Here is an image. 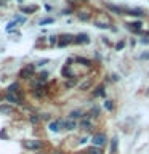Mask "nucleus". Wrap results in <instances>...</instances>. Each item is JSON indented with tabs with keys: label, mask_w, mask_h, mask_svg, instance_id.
Masks as SVG:
<instances>
[{
	"label": "nucleus",
	"mask_w": 149,
	"mask_h": 154,
	"mask_svg": "<svg viewBox=\"0 0 149 154\" xmlns=\"http://www.w3.org/2000/svg\"><path fill=\"white\" fill-rule=\"evenodd\" d=\"M106 141H108V140H106L104 133H96L91 137V143H93V146H96V148H103L106 144Z\"/></svg>",
	"instance_id": "obj_1"
},
{
	"label": "nucleus",
	"mask_w": 149,
	"mask_h": 154,
	"mask_svg": "<svg viewBox=\"0 0 149 154\" xmlns=\"http://www.w3.org/2000/svg\"><path fill=\"white\" fill-rule=\"evenodd\" d=\"M7 101L8 103H14V104H23V98L18 95V91H7Z\"/></svg>",
	"instance_id": "obj_2"
},
{
	"label": "nucleus",
	"mask_w": 149,
	"mask_h": 154,
	"mask_svg": "<svg viewBox=\"0 0 149 154\" xmlns=\"http://www.w3.org/2000/svg\"><path fill=\"white\" fill-rule=\"evenodd\" d=\"M34 71H35V66H34V64H27V66H24L21 69L19 77H21V79H29V77H32Z\"/></svg>",
	"instance_id": "obj_3"
},
{
	"label": "nucleus",
	"mask_w": 149,
	"mask_h": 154,
	"mask_svg": "<svg viewBox=\"0 0 149 154\" xmlns=\"http://www.w3.org/2000/svg\"><path fill=\"white\" fill-rule=\"evenodd\" d=\"M24 148L26 149H40L42 141H38V140H26L24 141Z\"/></svg>",
	"instance_id": "obj_4"
},
{
	"label": "nucleus",
	"mask_w": 149,
	"mask_h": 154,
	"mask_svg": "<svg viewBox=\"0 0 149 154\" xmlns=\"http://www.w3.org/2000/svg\"><path fill=\"white\" fill-rule=\"evenodd\" d=\"M95 24H96V27H99V29H108L111 26V21L106 16H101L99 19H96V21H95Z\"/></svg>",
	"instance_id": "obj_5"
},
{
	"label": "nucleus",
	"mask_w": 149,
	"mask_h": 154,
	"mask_svg": "<svg viewBox=\"0 0 149 154\" xmlns=\"http://www.w3.org/2000/svg\"><path fill=\"white\" fill-rule=\"evenodd\" d=\"M72 42H75V38L72 35H62L61 40H58V45H59V47H66V45H69V43H72Z\"/></svg>",
	"instance_id": "obj_6"
},
{
	"label": "nucleus",
	"mask_w": 149,
	"mask_h": 154,
	"mask_svg": "<svg viewBox=\"0 0 149 154\" xmlns=\"http://www.w3.org/2000/svg\"><path fill=\"white\" fill-rule=\"evenodd\" d=\"M61 128H64V120H55L50 124V130L51 132H59Z\"/></svg>",
	"instance_id": "obj_7"
},
{
	"label": "nucleus",
	"mask_w": 149,
	"mask_h": 154,
	"mask_svg": "<svg viewBox=\"0 0 149 154\" xmlns=\"http://www.w3.org/2000/svg\"><path fill=\"white\" fill-rule=\"evenodd\" d=\"M128 26V29H132V31H135V32H141V21H135V23H130V24H127Z\"/></svg>",
	"instance_id": "obj_8"
},
{
	"label": "nucleus",
	"mask_w": 149,
	"mask_h": 154,
	"mask_svg": "<svg viewBox=\"0 0 149 154\" xmlns=\"http://www.w3.org/2000/svg\"><path fill=\"white\" fill-rule=\"evenodd\" d=\"M90 42V38L87 34H79V35L75 37V43H88Z\"/></svg>",
	"instance_id": "obj_9"
},
{
	"label": "nucleus",
	"mask_w": 149,
	"mask_h": 154,
	"mask_svg": "<svg viewBox=\"0 0 149 154\" xmlns=\"http://www.w3.org/2000/svg\"><path fill=\"white\" fill-rule=\"evenodd\" d=\"M106 8L111 10V11H114V13H117V14H125V13H123V8L115 7V5H111V3H108V5H106Z\"/></svg>",
	"instance_id": "obj_10"
},
{
	"label": "nucleus",
	"mask_w": 149,
	"mask_h": 154,
	"mask_svg": "<svg viewBox=\"0 0 149 154\" xmlns=\"http://www.w3.org/2000/svg\"><path fill=\"white\" fill-rule=\"evenodd\" d=\"M64 128H66V130H74V128H75L74 119H67V120H64Z\"/></svg>",
	"instance_id": "obj_11"
},
{
	"label": "nucleus",
	"mask_w": 149,
	"mask_h": 154,
	"mask_svg": "<svg viewBox=\"0 0 149 154\" xmlns=\"http://www.w3.org/2000/svg\"><path fill=\"white\" fill-rule=\"evenodd\" d=\"M34 93H35V96H43L45 95V85H38L35 90H34Z\"/></svg>",
	"instance_id": "obj_12"
},
{
	"label": "nucleus",
	"mask_w": 149,
	"mask_h": 154,
	"mask_svg": "<svg viewBox=\"0 0 149 154\" xmlns=\"http://www.w3.org/2000/svg\"><path fill=\"white\" fill-rule=\"evenodd\" d=\"M80 128H84V130H88V128H91V122H90V120H87V119L80 120Z\"/></svg>",
	"instance_id": "obj_13"
},
{
	"label": "nucleus",
	"mask_w": 149,
	"mask_h": 154,
	"mask_svg": "<svg viewBox=\"0 0 149 154\" xmlns=\"http://www.w3.org/2000/svg\"><path fill=\"white\" fill-rule=\"evenodd\" d=\"M75 61L77 63H80V64H84V66H91V61L90 60H87V58H75Z\"/></svg>",
	"instance_id": "obj_14"
},
{
	"label": "nucleus",
	"mask_w": 149,
	"mask_h": 154,
	"mask_svg": "<svg viewBox=\"0 0 149 154\" xmlns=\"http://www.w3.org/2000/svg\"><path fill=\"white\" fill-rule=\"evenodd\" d=\"M95 96H106V91H104V87L103 85H99L98 88H96V91L93 93Z\"/></svg>",
	"instance_id": "obj_15"
},
{
	"label": "nucleus",
	"mask_w": 149,
	"mask_h": 154,
	"mask_svg": "<svg viewBox=\"0 0 149 154\" xmlns=\"http://www.w3.org/2000/svg\"><path fill=\"white\" fill-rule=\"evenodd\" d=\"M117 151V138H112V141H111V154H115Z\"/></svg>",
	"instance_id": "obj_16"
},
{
	"label": "nucleus",
	"mask_w": 149,
	"mask_h": 154,
	"mask_svg": "<svg viewBox=\"0 0 149 154\" xmlns=\"http://www.w3.org/2000/svg\"><path fill=\"white\" fill-rule=\"evenodd\" d=\"M88 154H103V149L101 148H96V146H91L88 149Z\"/></svg>",
	"instance_id": "obj_17"
},
{
	"label": "nucleus",
	"mask_w": 149,
	"mask_h": 154,
	"mask_svg": "<svg viewBox=\"0 0 149 154\" xmlns=\"http://www.w3.org/2000/svg\"><path fill=\"white\" fill-rule=\"evenodd\" d=\"M79 19H82V21H87V19H90V14L87 13V11H79Z\"/></svg>",
	"instance_id": "obj_18"
},
{
	"label": "nucleus",
	"mask_w": 149,
	"mask_h": 154,
	"mask_svg": "<svg viewBox=\"0 0 149 154\" xmlns=\"http://www.w3.org/2000/svg\"><path fill=\"white\" fill-rule=\"evenodd\" d=\"M11 106H0V112H2V114H10V112H11Z\"/></svg>",
	"instance_id": "obj_19"
},
{
	"label": "nucleus",
	"mask_w": 149,
	"mask_h": 154,
	"mask_svg": "<svg viewBox=\"0 0 149 154\" xmlns=\"http://www.w3.org/2000/svg\"><path fill=\"white\" fill-rule=\"evenodd\" d=\"M104 108L108 109V111H112V109H114V106H112V101H111V100H106V101H104Z\"/></svg>",
	"instance_id": "obj_20"
},
{
	"label": "nucleus",
	"mask_w": 149,
	"mask_h": 154,
	"mask_svg": "<svg viewBox=\"0 0 149 154\" xmlns=\"http://www.w3.org/2000/svg\"><path fill=\"white\" fill-rule=\"evenodd\" d=\"M79 117H82L80 111H72V112H71V119H79Z\"/></svg>",
	"instance_id": "obj_21"
},
{
	"label": "nucleus",
	"mask_w": 149,
	"mask_h": 154,
	"mask_svg": "<svg viewBox=\"0 0 149 154\" xmlns=\"http://www.w3.org/2000/svg\"><path fill=\"white\" fill-rule=\"evenodd\" d=\"M51 23H55V19H53V18H45V19H42V21H40L42 26H45V24H51Z\"/></svg>",
	"instance_id": "obj_22"
},
{
	"label": "nucleus",
	"mask_w": 149,
	"mask_h": 154,
	"mask_svg": "<svg viewBox=\"0 0 149 154\" xmlns=\"http://www.w3.org/2000/svg\"><path fill=\"white\" fill-rule=\"evenodd\" d=\"M91 85V80H85L84 84H80V90H87Z\"/></svg>",
	"instance_id": "obj_23"
},
{
	"label": "nucleus",
	"mask_w": 149,
	"mask_h": 154,
	"mask_svg": "<svg viewBox=\"0 0 149 154\" xmlns=\"http://www.w3.org/2000/svg\"><path fill=\"white\" fill-rule=\"evenodd\" d=\"M18 87H19L18 84H11V85L8 87V90H7V91H18Z\"/></svg>",
	"instance_id": "obj_24"
},
{
	"label": "nucleus",
	"mask_w": 149,
	"mask_h": 154,
	"mask_svg": "<svg viewBox=\"0 0 149 154\" xmlns=\"http://www.w3.org/2000/svg\"><path fill=\"white\" fill-rule=\"evenodd\" d=\"M37 7H26V8H23V11L24 13H31V11H35Z\"/></svg>",
	"instance_id": "obj_25"
},
{
	"label": "nucleus",
	"mask_w": 149,
	"mask_h": 154,
	"mask_svg": "<svg viewBox=\"0 0 149 154\" xmlns=\"http://www.w3.org/2000/svg\"><path fill=\"white\" fill-rule=\"evenodd\" d=\"M14 26H16V21H11V23H8V26H7V31L10 32V31H11V29H13Z\"/></svg>",
	"instance_id": "obj_26"
},
{
	"label": "nucleus",
	"mask_w": 149,
	"mask_h": 154,
	"mask_svg": "<svg viewBox=\"0 0 149 154\" xmlns=\"http://www.w3.org/2000/svg\"><path fill=\"white\" fill-rule=\"evenodd\" d=\"M123 47H125V42H123V40H122V42H119L117 45H115V48H117V50H122Z\"/></svg>",
	"instance_id": "obj_27"
},
{
	"label": "nucleus",
	"mask_w": 149,
	"mask_h": 154,
	"mask_svg": "<svg viewBox=\"0 0 149 154\" xmlns=\"http://www.w3.org/2000/svg\"><path fill=\"white\" fill-rule=\"evenodd\" d=\"M139 60H149V51H146V53H143V55L139 56Z\"/></svg>",
	"instance_id": "obj_28"
},
{
	"label": "nucleus",
	"mask_w": 149,
	"mask_h": 154,
	"mask_svg": "<svg viewBox=\"0 0 149 154\" xmlns=\"http://www.w3.org/2000/svg\"><path fill=\"white\" fill-rule=\"evenodd\" d=\"M14 21H19V23H24V21H26V18H23V16H16V18H14Z\"/></svg>",
	"instance_id": "obj_29"
},
{
	"label": "nucleus",
	"mask_w": 149,
	"mask_h": 154,
	"mask_svg": "<svg viewBox=\"0 0 149 154\" xmlns=\"http://www.w3.org/2000/svg\"><path fill=\"white\" fill-rule=\"evenodd\" d=\"M31 122H32V124H35V122H38V117H37L35 114H34L32 117H31Z\"/></svg>",
	"instance_id": "obj_30"
},
{
	"label": "nucleus",
	"mask_w": 149,
	"mask_h": 154,
	"mask_svg": "<svg viewBox=\"0 0 149 154\" xmlns=\"http://www.w3.org/2000/svg\"><path fill=\"white\" fill-rule=\"evenodd\" d=\"M74 84H75V80L72 79V80H69V82H66V87H72V85H74Z\"/></svg>",
	"instance_id": "obj_31"
},
{
	"label": "nucleus",
	"mask_w": 149,
	"mask_h": 154,
	"mask_svg": "<svg viewBox=\"0 0 149 154\" xmlns=\"http://www.w3.org/2000/svg\"><path fill=\"white\" fill-rule=\"evenodd\" d=\"M47 72H42V74H40V80H47Z\"/></svg>",
	"instance_id": "obj_32"
},
{
	"label": "nucleus",
	"mask_w": 149,
	"mask_h": 154,
	"mask_svg": "<svg viewBox=\"0 0 149 154\" xmlns=\"http://www.w3.org/2000/svg\"><path fill=\"white\" fill-rule=\"evenodd\" d=\"M141 43H149V37H143L141 38Z\"/></svg>",
	"instance_id": "obj_33"
},
{
	"label": "nucleus",
	"mask_w": 149,
	"mask_h": 154,
	"mask_svg": "<svg viewBox=\"0 0 149 154\" xmlns=\"http://www.w3.org/2000/svg\"><path fill=\"white\" fill-rule=\"evenodd\" d=\"M58 40H56V37H50V43H56Z\"/></svg>",
	"instance_id": "obj_34"
},
{
	"label": "nucleus",
	"mask_w": 149,
	"mask_h": 154,
	"mask_svg": "<svg viewBox=\"0 0 149 154\" xmlns=\"http://www.w3.org/2000/svg\"><path fill=\"white\" fill-rule=\"evenodd\" d=\"M74 2H85V0H74Z\"/></svg>",
	"instance_id": "obj_35"
},
{
	"label": "nucleus",
	"mask_w": 149,
	"mask_h": 154,
	"mask_svg": "<svg viewBox=\"0 0 149 154\" xmlns=\"http://www.w3.org/2000/svg\"><path fill=\"white\" fill-rule=\"evenodd\" d=\"M53 154H61V152H59V151H55V152H53Z\"/></svg>",
	"instance_id": "obj_36"
},
{
	"label": "nucleus",
	"mask_w": 149,
	"mask_h": 154,
	"mask_svg": "<svg viewBox=\"0 0 149 154\" xmlns=\"http://www.w3.org/2000/svg\"><path fill=\"white\" fill-rule=\"evenodd\" d=\"M2 2H5V0H0V3H2Z\"/></svg>",
	"instance_id": "obj_37"
},
{
	"label": "nucleus",
	"mask_w": 149,
	"mask_h": 154,
	"mask_svg": "<svg viewBox=\"0 0 149 154\" xmlns=\"http://www.w3.org/2000/svg\"><path fill=\"white\" fill-rule=\"evenodd\" d=\"M85 154H88V152H85Z\"/></svg>",
	"instance_id": "obj_38"
},
{
	"label": "nucleus",
	"mask_w": 149,
	"mask_h": 154,
	"mask_svg": "<svg viewBox=\"0 0 149 154\" xmlns=\"http://www.w3.org/2000/svg\"><path fill=\"white\" fill-rule=\"evenodd\" d=\"M0 100H2V98H0Z\"/></svg>",
	"instance_id": "obj_39"
}]
</instances>
